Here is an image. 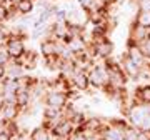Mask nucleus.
<instances>
[{
  "label": "nucleus",
  "mask_w": 150,
  "mask_h": 140,
  "mask_svg": "<svg viewBox=\"0 0 150 140\" xmlns=\"http://www.w3.org/2000/svg\"><path fill=\"white\" fill-rule=\"evenodd\" d=\"M150 35V28H145L142 25H139L137 22L134 20V23L130 25V40H129V47L132 45H137L139 47L140 42H144L145 38Z\"/></svg>",
  "instance_id": "obj_8"
},
{
  "label": "nucleus",
  "mask_w": 150,
  "mask_h": 140,
  "mask_svg": "<svg viewBox=\"0 0 150 140\" xmlns=\"http://www.w3.org/2000/svg\"><path fill=\"white\" fill-rule=\"evenodd\" d=\"M30 100H32V92H30V87H20L18 92H17V95H15V103L20 108H25V107H28Z\"/></svg>",
  "instance_id": "obj_11"
},
{
  "label": "nucleus",
  "mask_w": 150,
  "mask_h": 140,
  "mask_svg": "<svg viewBox=\"0 0 150 140\" xmlns=\"http://www.w3.org/2000/svg\"><path fill=\"white\" fill-rule=\"evenodd\" d=\"M137 8L150 12V0H137Z\"/></svg>",
  "instance_id": "obj_22"
},
{
  "label": "nucleus",
  "mask_w": 150,
  "mask_h": 140,
  "mask_svg": "<svg viewBox=\"0 0 150 140\" xmlns=\"http://www.w3.org/2000/svg\"><path fill=\"white\" fill-rule=\"evenodd\" d=\"M87 75H88L90 85L95 87V88H105L108 85V69L105 64L92 65L87 70Z\"/></svg>",
  "instance_id": "obj_1"
},
{
  "label": "nucleus",
  "mask_w": 150,
  "mask_h": 140,
  "mask_svg": "<svg viewBox=\"0 0 150 140\" xmlns=\"http://www.w3.org/2000/svg\"><path fill=\"white\" fill-rule=\"evenodd\" d=\"M100 140H105V139H103V137H102V139H100Z\"/></svg>",
  "instance_id": "obj_28"
},
{
  "label": "nucleus",
  "mask_w": 150,
  "mask_h": 140,
  "mask_svg": "<svg viewBox=\"0 0 150 140\" xmlns=\"http://www.w3.org/2000/svg\"><path fill=\"white\" fill-rule=\"evenodd\" d=\"M135 22L145 28H150V12L139 10L137 12V17H135Z\"/></svg>",
  "instance_id": "obj_16"
},
{
  "label": "nucleus",
  "mask_w": 150,
  "mask_h": 140,
  "mask_svg": "<svg viewBox=\"0 0 150 140\" xmlns=\"http://www.w3.org/2000/svg\"><path fill=\"white\" fill-rule=\"evenodd\" d=\"M10 62H12V59H10V55H8V52H7L5 45H0V67H5Z\"/></svg>",
  "instance_id": "obj_19"
},
{
  "label": "nucleus",
  "mask_w": 150,
  "mask_h": 140,
  "mask_svg": "<svg viewBox=\"0 0 150 140\" xmlns=\"http://www.w3.org/2000/svg\"><path fill=\"white\" fill-rule=\"evenodd\" d=\"M5 78V67H0V82Z\"/></svg>",
  "instance_id": "obj_24"
},
{
  "label": "nucleus",
  "mask_w": 150,
  "mask_h": 140,
  "mask_svg": "<svg viewBox=\"0 0 150 140\" xmlns=\"http://www.w3.org/2000/svg\"><path fill=\"white\" fill-rule=\"evenodd\" d=\"M69 140H88V139H87V135L83 132H77V134H72V137Z\"/></svg>",
  "instance_id": "obj_23"
},
{
  "label": "nucleus",
  "mask_w": 150,
  "mask_h": 140,
  "mask_svg": "<svg viewBox=\"0 0 150 140\" xmlns=\"http://www.w3.org/2000/svg\"><path fill=\"white\" fill-rule=\"evenodd\" d=\"M50 2H52V0H50Z\"/></svg>",
  "instance_id": "obj_29"
},
{
  "label": "nucleus",
  "mask_w": 150,
  "mask_h": 140,
  "mask_svg": "<svg viewBox=\"0 0 150 140\" xmlns=\"http://www.w3.org/2000/svg\"><path fill=\"white\" fill-rule=\"evenodd\" d=\"M4 103H5V98H4V95L0 93V108L4 107Z\"/></svg>",
  "instance_id": "obj_26"
},
{
  "label": "nucleus",
  "mask_w": 150,
  "mask_h": 140,
  "mask_svg": "<svg viewBox=\"0 0 150 140\" xmlns=\"http://www.w3.org/2000/svg\"><path fill=\"white\" fill-rule=\"evenodd\" d=\"M22 108L17 105L15 102H5L4 103V107L0 108V117L7 122H13V120L18 117V113H20Z\"/></svg>",
  "instance_id": "obj_10"
},
{
  "label": "nucleus",
  "mask_w": 150,
  "mask_h": 140,
  "mask_svg": "<svg viewBox=\"0 0 150 140\" xmlns=\"http://www.w3.org/2000/svg\"><path fill=\"white\" fill-rule=\"evenodd\" d=\"M135 105H150V85H140L135 90Z\"/></svg>",
  "instance_id": "obj_13"
},
{
  "label": "nucleus",
  "mask_w": 150,
  "mask_h": 140,
  "mask_svg": "<svg viewBox=\"0 0 150 140\" xmlns=\"http://www.w3.org/2000/svg\"><path fill=\"white\" fill-rule=\"evenodd\" d=\"M120 67H122L123 74L127 77H130V78H139L142 75V72H144V67H140L137 62H134L127 54L123 55L122 62H120Z\"/></svg>",
  "instance_id": "obj_7"
},
{
  "label": "nucleus",
  "mask_w": 150,
  "mask_h": 140,
  "mask_svg": "<svg viewBox=\"0 0 150 140\" xmlns=\"http://www.w3.org/2000/svg\"><path fill=\"white\" fill-rule=\"evenodd\" d=\"M5 49L12 60H20L25 55V52H27L25 50V42H23V35H18V33L12 32L5 42Z\"/></svg>",
  "instance_id": "obj_2"
},
{
  "label": "nucleus",
  "mask_w": 150,
  "mask_h": 140,
  "mask_svg": "<svg viewBox=\"0 0 150 140\" xmlns=\"http://www.w3.org/2000/svg\"><path fill=\"white\" fill-rule=\"evenodd\" d=\"M45 105L64 110L69 105V93L67 92H57V90H47L45 93Z\"/></svg>",
  "instance_id": "obj_4"
},
{
  "label": "nucleus",
  "mask_w": 150,
  "mask_h": 140,
  "mask_svg": "<svg viewBox=\"0 0 150 140\" xmlns=\"http://www.w3.org/2000/svg\"><path fill=\"white\" fill-rule=\"evenodd\" d=\"M10 140H18V139H17V137H12V139Z\"/></svg>",
  "instance_id": "obj_27"
},
{
  "label": "nucleus",
  "mask_w": 150,
  "mask_h": 140,
  "mask_svg": "<svg viewBox=\"0 0 150 140\" xmlns=\"http://www.w3.org/2000/svg\"><path fill=\"white\" fill-rule=\"evenodd\" d=\"M90 47H92L93 55H95V57H100V59H103V60L110 59L112 54H113V43L110 42L107 37L100 38V40H97V42H93Z\"/></svg>",
  "instance_id": "obj_6"
},
{
  "label": "nucleus",
  "mask_w": 150,
  "mask_h": 140,
  "mask_svg": "<svg viewBox=\"0 0 150 140\" xmlns=\"http://www.w3.org/2000/svg\"><path fill=\"white\" fill-rule=\"evenodd\" d=\"M15 8L17 13H20V15H30L35 8V4H33V0H20L15 5Z\"/></svg>",
  "instance_id": "obj_14"
},
{
  "label": "nucleus",
  "mask_w": 150,
  "mask_h": 140,
  "mask_svg": "<svg viewBox=\"0 0 150 140\" xmlns=\"http://www.w3.org/2000/svg\"><path fill=\"white\" fill-rule=\"evenodd\" d=\"M139 49H140V52L144 54L145 59L150 62V35L145 38L144 42H140V43H139Z\"/></svg>",
  "instance_id": "obj_17"
},
{
  "label": "nucleus",
  "mask_w": 150,
  "mask_h": 140,
  "mask_svg": "<svg viewBox=\"0 0 150 140\" xmlns=\"http://www.w3.org/2000/svg\"><path fill=\"white\" fill-rule=\"evenodd\" d=\"M77 2L85 12H90L95 8V0H77Z\"/></svg>",
  "instance_id": "obj_20"
},
{
  "label": "nucleus",
  "mask_w": 150,
  "mask_h": 140,
  "mask_svg": "<svg viewBox=\"0 0 150 140\" xmlns=\"http://www.w3.org/2000/svg\"><path fill=\"white\" fill-rule=\"evenodd\" d=\"M25 75V69L22 67L20 62L17 60H12L8 65H5V77H10V78H20V77Z\"/></svg>",
  "instance_id": "obj_12"
},
{
  "label": "nucleus",
  "mask_w": 150,
  "mask_h": 140,
  "mask_svg": "<svg viewBox=\"0 0 150 140\" xmlns=\"http://www.w3.org/2000/svg\"><path fill=\"white\" fill-rule=\"evenodd\" d=\"M74 130H75V125L72 124V120L64 117V119H60L59 122H55L50 127V134L57 140H69L74 134Z\"/></svg>",
  "instance_id": "obj_3"
},
{
  "label": "nucleus",
  "mask_w": 150,
  "mask_h": 140,
  "mask_svg": "<svg viewBox=\"0 0 150 140\" xmlns=\"http://www.w3.org/2000/svg\"><path fill=\"white\" fill-rule=\"evenodd\" d=\"M70 85L75 87L77 90H87L90 87V82H88V75H87V70H82L79 67H75V72L72 78H70Z\"/></svg>",
  "instance_id": "obj_9"
},
{
  "label": "nucleus",
  "mask_w": 150,
  "mask_h": 140,
  "mask_svg": "<svg viewBox=\"0 0 150 140\" xmlns=\"http://www.w3.org/2000/svg\"><path fill=\"white\" fill-rule=\"evenodd\" d=\"M5 2H7V4H10V5H17L20 0H5Z\"/></svg>",
  "instance_id": "obj_25"
},
{
  "label": "nucleus",
  "mask_w": 150,
  "mask_h": 140,
  "mask_svg": "<svg viewBox=\"0 0 150 140\" xmlns=\"http://www.w3.org/2000/svg\"><path fill=\"white\" fill-rule=\"evenodd\" d=\"M8 13H10V12H8V8H7L4 4H0V23L10 18V17H8Z\"/></svg>",
  "instance_id": "obj_21"
},
{
  "label": "nucleus",
  "mask_w": 150,
  "mask_h": 140,
  "mask_svg": "<svg viewBox=\"0 0 150 140\" xmlns=\"http://www.w3.org/2000/svg\"><path fill=\"white\" fill-rule=\"evenodd\" d=\"M20 88V82L18 78H10V77H5L2 80V88H0V93L4 95L5 102H15V95Z\"/></svg>",
  "instance_id": "obj_5"
},
{
  "label": "nucleus",
  "mask_w": 150,
  "mask_h": 140,
  "mask_svg": "<svg viewBox=\"0 0 150 140\" xmlns=\"http://www.w3.org/2000/svg\"><path fill=\"white\" fill-rule=\"evenodd\" d=\"M50 129L48 127H37L30 134V140H50Z\"/></svg>",
  "instance_id": "obj_15"
},
{
  "label": "nucleus",
  "mask_w": 150,
  "mask_h": 140,
  "mask_svg": "<svg viewBox=\"0 0 150 140\" xmlns=\"http://www.w3.org/2000/svg\"><path fill=\"white\" fill-rule=\"evenodd\" d=\"M125 140H139V129L130 125L125 129Z\"/></svg>",
  "instance_id": "obj_18"
}]
</instances>
